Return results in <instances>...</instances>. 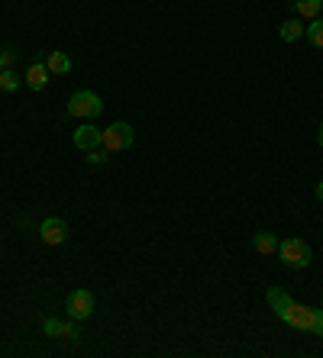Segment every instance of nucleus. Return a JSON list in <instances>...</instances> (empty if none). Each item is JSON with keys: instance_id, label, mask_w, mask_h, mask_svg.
<instances>
[{"instance_id": "obj_3", "label": "nucleus", "mask_w": 323, "mask_h": 358, "mask_svg": "<svg viewBox=\"0 0 323 358\" xmlns=\"http://www.w3.org/2000/svg\"><path fill=\"white\" fill-rule=\"evenodd\" d=\"M278 255H281V262H285V265L298 268V271L314 262V249H310L304 239H285V242H278Z\"/></svg>"}, {"instance_id": "obj_2", "label": "nucleus", "mask_w": 323, "mask_h": 358, "mask_svg": "<svg viewBox=\"0 0 323 358\" xmlns=\"http://www.w3.org/2000/svg\"><path fill=\"white\" fill-rule=\"evenodd\" d=\"M103 113V100L94 91H75L69 100V117L75 120H97Z\"/></svg>"}, {"instance_id": "obj_13", "label": "nucleus", "mask_w": 323, "mask_h": 358, "mask_svg": "<svg viewBox=\"0 0 323 358\" xmlns=\"http://www.w3.org/2000/svg\"><path fill=\"white\" fill-rule=\"evenodd\" d=\"M320 10H323V0H294V13L304 20L320 17Z\"/></svg>"}, {"instance_id": "obj_5", "label": "nucleus", "mask_w": 323, "mask_h": 358, "mask_svg": "<svg viewBox=\"0 0 323 358\" xmlns=\"http://www.w3.org/2000/svg\"><path fill=\"white\" fill-rule=\"evenodd\" d=\"M65 310H69V317L75 320V323H81V320H91V313H94V294L85 291V287L71 291L69 300H65Z\"/></svg>"}, {"instance_id": "obj_11", "label": "nucleus", "mask_w": 323, "mask_h": 358, "mask_svg": "<svg viewBox=\"0 0 323 358\" xmlns=\"http://www.w3.org/2000/svg\"><path fill=\"white\" fill-rule=\"evenodd\" d=\"M252 245L259 255H272V252H278V239H275V233H255L252 236Z\"/></svg>"}, {"instance_id": "obj_4", "label": "nucleus", "mask_w": 323, "mask_h": 358, "mask_svg": "<svg viewBox=\"0 0 323 358\" xmlns=\"http://www.w3.org/2000/svg\"><path fill=\"white\" fill-rule=\"evenodd\" d=\"M133 139H136V133H133V126L129 123H110L107 129H103V149L107 152H123L133 145Z\"/></svg>"}, {"instance_id": "obj_17", "label": "nucleus", "mask_w": 323, "mask_h": 358, "mask_svg": "<svg viewBox=\"0 0 323 358\" xmlns=\"http://www.w3.org/2000/svg\"><path fill=\"white\" fill-rule=\"evenodd\" d=\"M13 62H17V49H0V71H7L10 65H13Z\"/></svg>"}, {"instance_id": "obj_7", "label": "nucleus", "mask_w": 323, "mask_h": 358, "mask_svg": "<svg viewBox=\"0 0 323 358\" xmlns=\"http://www.w3.org/2000/svg\"><path fill=\"white\" fill-rule=\"evenodd\" d=\"M75 145L81 152H94L103 145V129H97L94 123H81L75 129Z\"/></svg>"}, {"instance_id": "obj_10", "label": "nucleus", "mask_w": 323, "mask_h": 358, "mask_svg": "<svg viewBox=\"0 0 323 358\" xmlns=\"http://www.w3.org/2000/svg\"><path fill=\"white\" fill-rule=\"evenodd\" d=\"M45 68H49V75H69L71 59L65 52H49V55H45Z\"/></svg>"}, {"instance_id": "obj_15", "label": "nucleus", "mask_w": 323, "mask_h": 358, "mask_svg": "<svg viewBox=\"0 0 323 358\" xmlns=\"http://www.w3.org/2000/svg\"><path fill=\"white\" fill-rule=\"evenodd\" d=\"M23 84V78L13 71V68H7V71H0V91H7V94H13Z\"/></svg>"}, {"instance_id": "obj_6", "label": "nucleus", "mask_w": 323, "mask_h": 358, "mask_svg": "<svg viewBox=\"0 0 323 358\" xmlns=\"http://www.w3.org/2000/svg\"><path fill=\"white\" fill-rule=\"evenodd\" d=\"M39 239H43L45 245H62V242L69 239V223L59 220V217L43 220V226H39Z\"/></svg>"}, {"instance_id": "obj_9", "label": "nucleus", "mask_w": 323, "mask_h": 358, "mask_svg": "<svg viewBox=\"0 0 323 358\" xmlns=\"http://www.w3.org/2000/svg\"><path fill=\"white\" fill-rule=\"evenodd\" d=\"M23 84L33 87V91H43L45 84H49V68H45L43 59H33V65L26 68V75H23Z\"/></svg>"}, {"instance_id": "obj_14", "label": "nucleus", "mask_w": 323, "mask_h": 358, "mask_svg": "<svg viewBox=\"0 0 323 358\" xmlns=\"http://www.w3.org/2000/svg\"><path fill=\"white\" fill-rule=\"evenodd\" d=\"M304 36L314 49H323V17H314L310 23L304 26Z\"/></svg>"}, {"instance_id": "obj_16", "label": "nucleus", "mask_w": 323, "mask_h": 358, "mask_svg": "<svg viewBox=\"0 0 323 358\" xmlns=\"http://www.w3.org/2000/svg\"><path fill=\"white\" fill-rule=\"evenodd\" d=\"M85 159H87V165H103V162L110 159V152H107V149H94V152H87Z\"/></svg>"}, {"instance_id": "obj_12", "label": "nucleus", "mask_w": 323, "mask_h": 358, "mask_svg": "<svg viewBox=\"0 0 323 358\" xmlns=\"http://www.w3.org/2000/svg\"><path fill=\"white\" fill-rule=\"evenodd\" d=\"M278 36L285 42H298L301 36H304V23H301V20H285V23L278 26Z\"/></svg>"}, {"instance_id": "obj_8", "label": "nucleus", "mask_w": 323, "mask_h": 358, "mask_svg": "<svg viewBox=\"0 0 323 358\" xmlns=\"http://www.w3.org/2000/svg\"><path fill=\"white\" fill-rule=\"evenodd\" d=\"M43 329H45V336H52V339H81V333H78V326H75V320L71 323H62V320H55V317H49L43 323Z\"/></svg>"}, {"instance_id": "obj_19", "label": "nucleus", "mask_w": 323, "mask_h": 358, "mask_svg": "<svg viewBox=\"0 0 323 358\" xmlns=\"http://www.w3.org/2000/svg\"><path fill=\"white\" fill-rule=\"evenodd\" d=\"M317 200H323V181H317Z\"/></svg>"}, {"instance_id": "obj_1", "label": "nucleus", "mask_w": 323, "mask_h": 358, "mask_svg": "<svg viewBox=\"0 0 323 358\" xmlns=\"http://www.w3.org/2000/svg\"><path fill=\"white\" fill-rule=\"evenodd\" d=\"M265 300H268V307L275 310V317H278L281 323L294 326V329H301V333H314L317 310L304 307V303H298V300H291V294H285L281 287H268V291H265Z\"/></svg>"}, {"instance_id": "obj_18", "label": "nucleus", "mask_w": 323, "mask_h": 358, "mask_svg": "<svg viewBox=\"0 0 323 358\" xmlns=\"http://www.w3.org/2000/svg\"><path fill=\"white\" fill-rule=\"evenodd\" d=\"M314 333L323 336V310H317V326H314Z\"/></svg>"}, {"instance_id": "obj_20", "label": "nucleus", "mask_w": 323, "mask_h": 358, "mask_svg": "<svg viewBox=\"0 0 323 358\" xmlns=\"http://www.w3.org/2000/svg\"><path fill=\"white\" fill-rule=\"evenodd\" d=\"M317 139H320V149H323V123H320V129H317Z\"/></svg>"}]
</instances>
